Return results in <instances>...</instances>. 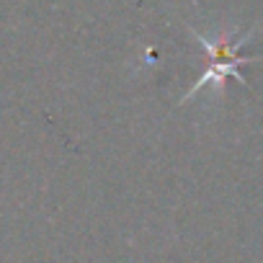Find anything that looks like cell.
Masks as SVG:
<instances>
[{"label":"cell","mask_w":263,"mask_h":263,"mask_svg":"<svg viewBox=\"0 0 263 263\" xmlns=\"http://www.w3.org/2000/svg\"><path fill=\"white\" fill-rule=\"evenodd\" d=\"M194 36L199 39V44L212 54V65L201 72V78L196 80V85L183 96V98H191L194 93H199L201 88H206V85H219L224 78H235L240 85H245V78L240 75V67L242 65H248V62H255L258 57H242L240 54V49L245 47V42L253 36V29L250 31H245V34H237V31H230V34H224L222 39H209V36H204V34H199V31H194Z\"/></svg>","instance_id":"cell-1"}]
</instances>
